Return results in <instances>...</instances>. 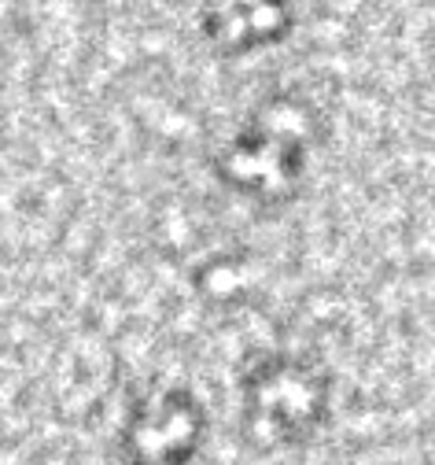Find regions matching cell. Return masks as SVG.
I'll list each match as a JSON object with an SVG mask.
<instances>
[{"label":"cell","instance_id":"cell-1","mask_svg":"<svg viewBox=\"0 0 435 465\" xmlns=\"http://www.w3.org/2000/svg\"><path fill=\"white\" fill-rule=\"evenodd\" d=\"M306 114L288 96L266 104L218 155L222 182L252 200H284L306 166Z\"/></svg>","mask_w":435,"mask_h":465},{"label":"cell","instance_id":"cell-3","mask_svg":"<svg viewBox=\"0 0 435 465\" xmlns=\"http://www.w3.org/2000/svg\"><path fill=\"white\" fill-rule=\"evenodd\" d=\"M203 406L181 388L148 395L126 425V454L133 461H189L203 443Z\"/></svg>","mask_w":435,"mask_h":465},{"label":"cell","instance_id":"cell-2","mask_svg":"<svg viewBox=\"0 0 435 465\" xmlns=\"http://www.w3.org/2000/svg\"><path fill=\"white\" fill-rule=\"evenodd\" d=\"M325 421V381L295 359H270L243 381V425L262 447H295Z\"/></svg>","mask_w":435,"mask_h":465},{"label":"cell","instance_id":"cell-4","mask_svg":"<svg viewBox=\"0 0 435 465\" xmlns=\"http://www.w3.org/2000/svg\"><path fill=\"white\" fill-rule=\"evenodd\" d=\"M203 37L225 55H247L281 45L292 30L288 0H203Z\"/></svg>","mask_w":435,"mask_h":465}]
</instances>
